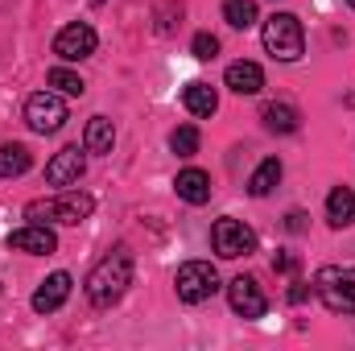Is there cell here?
I'll return each mask as SVG.
<instances>
[{
	"label": "cell",
	"mask_w": 355,
	"mask_h": 351,
	"mask_svg": "<svg viewBox=\"0 0 355 351\" xmlns=\"http://www.w3.org/2000/svg\"><path fill=\"white\" fill-rule=\"evenodd\" d=\"M128 285H132V252L120 244V248H112V252L87 273V285H83V289H87L91 306L107 310V306H116V302L128 293Z\"/></svg>",
	"instance_id": "1"
},
{
	"label": "cell",
	"mask_w": 355,
	"mask_h": 351,
	"mask_svg": "<svg viewBox=\"0 0 355 351\" xmlns=\"http://www.w3.org/2000/svg\"><path fill=\"white\" fill-rule=\"evenodd\" d=\"M91 211H95V198H91L87 190H58V194H50V198H33L29 207H25V219L29 223H62V228H75V223H83L91 219Z\"/></svg>",
	"instance_id": "2"
},
{
	"label": "cell",
	"mask_w": 355,
	"mask_h": 351,
	"mask_svg": "<svg viewBox=\"0 0 355 351\" xmlns=\"http://www.w3.org/2000/svg\"><path fill=\"white\" fill-rule=\"evenodd\" d=\"M261 37H265V50L277 62H297L306 54V33H302V21L293 12H272Z\"/></svg>",
	"instance_id": "3"
},
{
	"label": "cell",
	"mask_w": 355,
	"mask_h": 351,
	"mask_svg": "<svg viewBox=\"0 0 355 351\" xmlns=\"http://www.w3.org/2000/svg\"><path fill=\"white\" fill-rule=\"evenodd\" d=\"M314 293L322 298L327 310L335 314H355V264L339 268V264H322L314 273Z\"/></svg>",
	"instance_id": "4"
},
{
	"label": "cell",
	"mask_w": 355,
	"mask_h": 351,
	"mask_svg": "<svg viewBox=\"0 0 355 351\" xmlns=\"http://www.w3.org/2000/svg\"><path fill=\"white\" fill-rule=\"evenodd\" d=\"M174 289L186 306H198V302H207L219 289V273H215L211 261H186L174 277Z\"/></svg>",
	"instance_id": "5"
},
{
	"label": "cell",
	"mask_w": 355,
	"mask_h": 351,
	"mask_svg": "<svg viewBox=\"0 0 355 351\" xmlns=\"http://www.w3.org/2000/svg\"><path fill=\"white\" fill-rule=\"evenodd\" d=\"M211 248H215L223 261H240V257L257 252V232H252L244 219H215V228H211Z\"/></svg>",
	"instance_id": "6"
},
{
	"label": "cell",
	"mask_w": 355,
	"mask_h": 351,
	"mask_svg": "<svg viewBox=\"0 0 355 351\" xmlns=\"http://www.w3.org/2000/svg\"><path fill=\"white\" fill-rule=\"evenodd\" d=\"M25 124H29L33 132H42V137L58 132V128L67 124V103H62V95H58V91H33V95L25 99Z\"/></svg>",
	"instance_id": "7"
},
{
	"label": "cell",
	"mask_w": 355,
	"mask_h": 351,
	"mask_svg": "<svg viewBox=\"0 0 355 351\" xmlns=\"http://www.w3.org/2000/svg\"><path fill=\"white\" fill-rule=\"evenodd\" d=\"M95 46H99V37H95V29H91L87 21H71V25H62L58 37H54V54H58L62 62H83V58L95 54Z\"/></svg>",
	"instance_id": "8"
},
{
	"label": "cell",
	"mask_w": 355,
	"mask_h": 351,
	"mask_svg": "<svg viewBox=\"0 0 355 351\" xmlns=\"http://www.w3.org/2000/svg\"><path fill=\"white\" fill-rule=\"evenodd\" d=\"M83 153H87V149H79V145L58 149V153L46 162V182H50V186H58V190L75 186L79 178L87 174V157H83Z\"/></svg>",
	"instance_id": "9"
},
{
	"label": "cell",
	"mask_w": 355,
	"mask_h": 351,
	"mask_svg": "<svg viewBox=\"0 0 355 351\" xmlns=\"http://www.w3.org/2000/svg\"><path fill=\"white\" fill-rule=\"evenodd\" d=\"M227 302H232V310L240 318H265V310H268L265 289L257 285V277H244V273L227 285Z\"/></svg>",
	"instance_id": "10"
},
{
	"label": "cell",
	"mask_w": 355,
	"mask_h": 351,
	"mask_svg": "<svg viewBox=\"0 0 355 351\" xmlns=\"http://www.w3.org/2000/svg\"><path fill=\"white\" fill-rule=\"evenodd\" d=\"M8 248L12 252H29V257H50L58 248V236L50 232V223H25V228L8 232Z\"/></svg>",
	"instance_id": "11"
},
{
	"label": "cell",
	"mask_w": 355,
	"mask_h": 351,
	"mask_svg": "<svg viewBox=\"0 0 355 351\" xmlns=\"http://www.w3.org/2000/svg\"><path fill=\"white\" fill-rule=\"evenodd\" d=\"M71 285H75V281H71V273H50V277L33 289V302H29V306H33L37 314H54V310H62V306H67Z\"/></svg>",
	"instance_id": "12"
},
{
	"label": "cell",
	"mask_w": 355,
	"mask_h": 351,
	"mask_svg": "<svg viewBox=\"0 0 355 351\" xmlns=\"http://www.w3.org/2000/svg\"><path fill=\"white\" fill-rule=\"evenodd\" d=\"M174 190L182 203H190V207H202L207 198H211V174L207 170H182V174L174 178Z\"/></svg>",
	"instance_id": "13"
},
{
	"label": "cell",
	"mask_w": 355,
	"mask_h": 351,
	"mask_svg": "<svg viewBox=\"0 0 355 351\" xmlns=\"http://www.w3.org/2000/svg\"><path fill=\"white\" fill-rule=\"evenodd\" d=\"M223 83L236 91V95H257V91L265 87V71H261L257 62H244V58H240V62H232V67H227Z\"/></svg>",
	"instance_id": "14"
},
{
	"label": "cell",
	"mask_w": 355,
	"mask_h": 351,
	"mask_svg": "<svg viewBox=\"0 0 355 351\" xmlns=\"http://www.w3.org/2000/svg\"><path fill=\"white\" fill-rule=\"evenodd\" d=\"M182 103H186V112H190V116L207 120V116H215L219 95H215V87H211V83H186V91H182Z\"/></svg>",
	"instance_id": "15"
},
{
	"label": "cell",
	"mask_w": 355,
	"mask_h": 351,
	"mask_svg": "<svg viewBox=\"0 0 355 351\" xmlns=\"http://www.w3.org/2000/svg\"><path fill=\"white\" fill-rule=\"evenodd\" d=\"M327 219H331V228L355 223V190L352 186H335V190L327 194Z\"/></svg>",
	"instance_id": "16"
},
{
	"label": "cell",
	"mask_w": 355,
	"mask_h": 351,
	"mask_svg": "<svg viewBox=\"0 0 355 351\" xmlns=\"http://www.w3.org/2000/svg\"><path fill=\"white\" fill-rule=\"evenodd\" d=\"M112 145H116L112 120H107V116H91L87 128H83V149H87V153H112Z\"/></svg>",
	"instance_id": "17"
},
{
	"label": "cell",
	"mask_w": 355,
	"mask_h": 351,
	"mask_svg": "<svg viewBox=\"0 0 355 351\" xmlns=\"http://www.w3.org/2000/svg\"><path fill=\"white\" fill-rule=\"evenodd\" d=\"M29 166H33V157H29L25 145H17V141L0 145V178H21Z\"/></svg>",
	"instance_id": "18"
},
{
	"label": "cell",
	"mask_w": 355,
	"mask_h": 351,
	"mask_svg": "<svg viewBox=\"0 0 355 351\" xmlns=\"http://www.w3.org/2000/svg\"><path fill=\"white\" fill-rule=\"evenodd\" d=\"M297 120L302 116H297L293 103H265V128L268 132H281V137L285 132H297Z\"/></svg>",
	"instance_id": "19"
},
{
	"label": "cell",
	"mask_w": 355,
	"mask_h": 351,
	"mask_svg": "<svg viewBox=\"0 0 355 351\" xmlns=\"http://www.w3.org/2000/svg\"><path fill=\"white\" fill-rule=\"evenodd\" d=\"M277 182H281V162H277V157H265V162L252 170V178H248V190H252V198H265V194H272Z\"/></svg>",
	"instance_id": "20"
},
{
	"label": "cell",
	"mask_w": 355,
	"mask_h": 351,
	"mask_svg": "<svg viewBox=\"0 0 355 351\" xmlns=\"http://www.w3.org/2000/svg\"><path fill=\"white\" fill-rule=\"evenodd\" d=\"M223 21L232 29H252L257 25V0H223Z\"/></svg>",
	"instance_id": "21"
},
{
	"label": "cell",
	"mask_w": 355,
	"mask_h": 351,
	"mask_svg": "<svg viewBox=\"0 0 355 351\" xmlns=\"http://www.w3.org/2000/svg\"><path fill=\"white\" fill-rule=\"evenodd\" d=\"M170 149H174L178 157H194L198 153V128L194 124H178L174 132H170Z\"/></svg>",
	"instance_id": "22"
},
{
	"label": "cell",
	"mask_w": 355,
	"mask_h": 351,
	"mask_svg": "<svg viewBox=\"0 0 355 351\" xmlns=\"http://www.w3.org/2000/svg\"><path fill=\"white\" fill-rule=\"evenodd\" d=\"M46 83L54 91H62V95H83V91H87V83H83L75 71H67V67H54V71L46 75Z\"/></svg>",
	"instance_id": "23"
},
{
	"label": "cell",
	"mask_w": 355,
	"mask_h": 351,
	"mask_svg": "<svg viewBox=\"0 0 355 351\" xmlns=\"http://www.w3.org/2000/svg\"><path fill=\"white\" fill-rule=\"evenodd\" d=\"M190 54H194L198 62H211V58L219 54V37H215V33H194V42H190Z\"/></svg>",
	"instance_id": "24"
},
{
	"label": "cell",
	"mask_w": 355,
	"mask_h": 351,
	"mask_svg": "<svg viewBox=\"0 0 355 351\" xmlns=\"http://www.w3.org/2000/svg\"><path fill=\"white\" fill-rule=\"evenodd\" d=\"M272 268H277V273H293V268H297V257H293V252H281V257H272Z\"/></svg>",
	"instance_id": "25"
},
{
	"label": "cell",
	"mask_w": 355,
	"mask_h": 351,
	"mask_svg": "<svg viewBox=\"0 0 355 351\" xmlns=\"http://www.w3.org/2000/svg\"><path fill=\"white\" fill-rule=\"evenodd\" d=\"M310 289H314V285H302V281H293V289H289V302H293V306H302V302L310 298Z\"/></svg>",
	"instance_id": "26"
},
{
	"label": "cell",
	"mask_w": 355,
	"mask_h": 351,
	"mask_svg": "<svg viewBox=\"0 0 355 351\" xmlns=\"http://www.w3.org/2000/svg\"><path fill=\"white\" fill-rule=\"evenodd\" d=\"M285 228H289V232H306V215H302V211H289V215H285Z\"/></svg>",
	"instance_id": "27"
},
{
	"label": "cell",
	"mask_w": 355,
	"mask_h": 351,
	"mask_svg": "<svg viewBox=\"0 0 355 351\" xmlns=\"http://www.w3.org/2000/svg\"><path fill=\"white\" fill-rule=\"evenodd\" d=\"M91 4H103V0H91Z\"/></svg>",
	"instance_id": "28"
},
{
	"label": "cell",
	"mask_w": 355,
	"mask_h": 351,
	"mask_svg": "<svg viewBox=\"0 0 355 351\" xmlns=\"http://www.w3.org/2000/svg\"><path fill=\"white\" fill-rule=\"evenodd\" d=\"M347 4H352V8H355V0H347Z\"/></svg>",
	"instance_id": "29"
}]
</instances>
